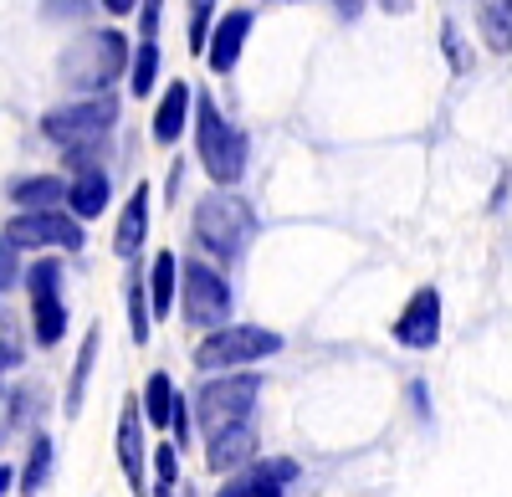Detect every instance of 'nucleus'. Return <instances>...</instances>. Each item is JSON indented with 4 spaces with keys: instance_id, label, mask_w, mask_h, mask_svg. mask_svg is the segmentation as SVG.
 Instances as JSON below:
<instances>
[{
    "instance_id": "obj_1",
    "label": "nucleus",
    "mask_w": 512,
    "mask_h": 497,
    "mask_svg": "<svg viewBox=\"0 0 512 497\" xmlns=\"http://www.w3.org/2000/svg\"><path fill=\"white\" fill-rule=\"evenodd\" d=\"M113 123H118V103H113V98H88V103L52 108L47 118H41V134H47L52 144H62L72 159L88 164V159L108 144Z\"/></svg>"
},
{
    "instance_id": "obj_2",
    "label": "nucleus",
    "mask_w": 512,
    "mask_h": 497,
    "mask_svg": "<svg viewBox=\"0 0 512 497\" xmlns=\"http://www.w3.org/2000/svg\"><path fill=\"white\" fill-rule=\"evenodd\" d=\"M251 231H256V216H251V205H246L241 195L216 190V195L195 200V241H200L216 262H236V257L246 252Z\"/></svg>"
},
{
    "instance_id": "obj_3",
    "label": "nucleus",
    "mask_w": 512,
    "mask_h": 497,
    "mask_svg": "<svg viewBox=\"0 0 512 497\" xmlns=\"http://www.w3.org/2000/svg\"><path fill=\"white\" fill-rule=\"evenodd\" d=\"M195 144H200V164L216 185H236L246 175V134L236 123L221 118V108L210 98H195Z\"/></svg>"
},
{
    "instance_id": "obj_4",
    "label": "nucleus",
    "mask_w": 512,
    "mask_h": 497,
    "mask_svg": "<svg viewBox=\"0 0 512 497\" xmlns=\"http://www.w3.org/2000/svg\"><path fill=\"white\" fill-rule=\"evenodd\" d=\"M128 62V41L118 31H88L82 41H72L62 57V77L72 82L77 93H103L108 82L123 72Z\"/></svg>"
},
{
    "instance_id": "obj_5",
    "label": "nucleus",
    "mask_w": 512,
    "mask_h": 497,
    "mask_svg": "<svg viewBox=\"0 0 512 497\" xmlns=\"http://www.w3.org/2000/svg\"><path fill=\"white\" fill-rule=\"evenodd\" d=\"M256 375H226V380H210L200 395H195V416H200V431L205 436H216L226 426H241L251 421V410H256Z\"/></svg>"
},
{
    "instance_id": "obj_6",
    "label": "nucleus",
    "mask_w": 512,
    "mask_h": 497,
    "mask_svg": "<svg viewBox=\"0 0 512 497\" xmlns=\"http://www.w3.org/2000/svg\"><path fill=\"white\" fill-rule=\"evenodd\" d=\"M277 349H282V334H272V328H216L195 349V364L200 369H241V364H256Z\"/></svg>"
},
{
    "instance_id": "obj_7",
    "label": "nucleus",
    "mask_w": 512,
    "mask_h": 497,
    "mask_svg": "<svg viewBox=\"0 0 512 497\" xmlns=\"http://www.w3.org/2000/svg\"><path fill=\"white\" fill-rule=\"evenodd\" d=\"M26 293H31V328H36V344L52 349L67 334V308H62V262H36L26 277Z\"/></svg>"
},
{
    "instance_id": "obj_8",
    "label": "nucleus",
    "mask_w": 512,
    "mask_h": 497,
    "mask_svg": "<svg viewBox=\"0 0 512 497\" xmlns=\"http://www.w3.org/2000/svg\"><path fill=\"white\" fill-rule=\"evenodd\" d=\"M180 282H185L180 293H185V318H190V328H221L226 313H231V287H226V277L210 272V267H200V262H190Z\"/></svg>"
},
{
    "instance_id": "obj_9",
    "label": "nucleus",
    "mask_w": 512,
    "mask_h": 497,
    "mask_svg": "<svg viewBox=\"0 0 512 497\" xmlns=\"http://www.w3.org/2000/svg\"><path fill=\"white\" fill-rule=\"evenodd\" d=\"M6 236L21 246V252H31V246H72L77 252L82 246V226L62 211H26L6 226Z\"/></svg>"
},
{
    "instance_id": "obj_10",
    "label": "nucleus",
    "mask_w": 512,
    "mask_h": 497,
    "mask_svg": "<svg viewBox=\"0 0 512 497\" xmlns=\"http://www.w3.org/2000/svg\"><path fill=\"white\" fill-rule=\"evenodd\" d=\"M395 339L405 349H431L441 339V293L436 287H420L410 298V308L395 318Z\"/></svg>"
},
{
    "instance_id": "obj_11",
    "label": "nucleus",
    "mask_w": 512,
    "mask_h": 497,
    "mask_svg": "<svg viewBox=\"0 0 512 497\" xmlns=\"http://www.w3.org/2000/svg\"><path fill=\"white\" fill-rule=\"evenodd\" d=\"M297 477V462H287V457H272V462H256V467H246L241 477H231L216 497H282V487Z\"/></svg>"
},
{
    "instance_id": "obj_12",
    "label": "nucleus",
    "mask_w": 512,
    "mask_h": 497,
    "mask_svg": "<svg viewBox=\"0 0 512 497\" xmlns=\"http://www.w3.org/2000/svg\"><path fill=\"white\" fill-rule=\"evenodd\" d=\"M118 467L128 477V487H144V405L123 400L118 416Z\"/></svg>"
},
{
    "instance_id": "obj_13",
    "label": "nucleus",
    "mask_w": 512,
    "mask_h": 497,
    "mask_svg": "<svg viewBox=\"0 0 512 497\" xmlns=\"http://www.w3.org/2000/svg\"><path fill=\"white\" fill-rule=\"evenodd\" d=\"M205 441H210V451H205L210 472H231V467L251 462V451H256V431H251V421H241V426H226V431L205 436Z\"/></svg>"
},
{
    "instance_id": "obj_14",
    "label": "nucleus",
    "mask_w": 512,
    "mask_h": 497,
    "mask_svg": "<svg viewBox=\"0 0 512 497\" xmlns=\"http://www.w3.org/2000/svg\"><path fill=\"white\" fill-rule=\"evenodd\" d=\"M246 31H251V11H231L221 26H216V36H210V67L216 72H231L236 67V57H241V47H246Z\"/></svg>"
},
{
    "instance_id": "obj_15",
    "label": "nucleus",
    "mask_w": 512,
    "mask_h": 497,
    "mask_svg": "<svg viewBox=\"0 0 512 497\" xmlns=\"http://www.w3.org/2000/svg\"><path fill=\"white\" fill-rule=\"evenodd\" d=\"M67 200H72V216H82V221L103 216V205H108V175L98 170V164H82L77 180L67 185Z\"/></svg>"
},
{
    "instance_id": "obj_16",
    "label": "nucleus",
    "mask_w": 512,
    "mask_h": 497,
    "mask_svg": "<svg viewBox=\"0 0 512 497\" xmlns=\"http://www.w3.org/2000/svg\"><path fill=\"white\" fill-rule=\"evenodd\" d=\"M144 226H149V185H139L134 195H128L123 221H118V231H113V252H118V257H134L139 246H144Z\"/></svg>"
},
{
    "instance_id": "obj_17",
    "label": "nucleus",
    "mask_w": 512,
    "mask_h": 497,
    "mask_svg": "<svg viewBox=\"0 0 512 497\" xmlns=\"http://www.w3.org/2000/svg\"><path fill=\"white\" fill-rule=\"evenodd\" d=\"M11 200L26 205V211H57V205L67 200V185L57 175H26L11 185Z\"/></svg>"
},
{
    "instance_id": "obj_18",
    "label": "nucleus",
    "mask_w": 512,
    "mask_h": 497,
    "mask_svg": "<svg viewBox=\"0 0 512 497\" xmlns=\"http://www.w3.org/2000/svg\"><path fill=\"white\" fill-rule=\"evenodd\" d=\"M185 113H190V88H185V82H175V88L164 93L159 113H154V139L159 144H175L180 129H185Z\"/></svg>"
},
{
    "instance_id": "obj_19",
    "label": "nucleus",
    "mask_w": 512,
    "mask_h": 497,
    "mask_svg": "<svg viewBox=\"0 0 512 497\" xmlns=\"http://www.w3.org/2000/svg\"><path fill=\"white\" fill-rule=\"evenodd\" d=\"M175 277H180L175 257L159 252V257H154V272H149V303H154V318H164V313H169V303H175V293H180Z\"/></svg>"
},
{
    "instance_id": "obj_20",
    "label": "nucleus",
    "mask_w": 512,
    "mask_h": 497,
    "mask_svg": "<svg viewBox=\"0 0 512 497\" xmlns=\"http://www.w3.org/2000/svg\"><path fill=\"white\" fill-rule=\"evenodd\" d=\"M175 385H169V375H159V369H154V375H149V385H144V416L154 421V426H169V421H175Z\"/></svg>"
},
{
    "instance_id": "obj_21",
    "label": "nucleus",
    "mask_w": 512,
    "mask_h": 497,
    "mask_svg": "<svg viewBox=\"0 0 512 497\" xmlns=\"http://www.w3.org/2000/svg\"><path fill=\"white\" fill-rule=\"evenodd\" d=\"M482 36H487L492 52H512V0H487Z\"/></svg>"
},
{
    "instance_id": "obj_22",
    "label": "nucleus",
    "mask_w": 512,
    "mask_h": 497,
    "mask_svg": "<svg viewBox=\"0 0 512 497\" xmlns=\"http://www.w3.org/2000/svg\"><path fill=\"white\" fill-rule=\"evenodd\" d=\"M93 359H98V328L82 339V354H77V369H72V385H67V416L82 410V395H88V380H93Z\"/></svg>"
},
{
    "instance_id": "obj_23",
    "label": "nucleus",
    "mask_w": 512,
    "mask_h": 497,
    "mask_svg": "<svg viewBox=\"0 0 512 497\" xmlns=\"http://www.w3.org/2000/svg\"><path fill=\"white\" fill-rule=\"evenodd\" d=\"M47 472H52V441H47V436H36V441H31V457H26V472H21L26 497H31V492H41Z\"/></svg>"
},
{
    "instance_id": "obj_24",
    "label": "nucleus",
    "mask_w": 512,
    "mask_h": 497,
    "mask_svg": "<svg viewBox=\"0 0 512 497\" xmlns=\"http://www.w3.org/2000/svg\"><path fill=\"white\" fill-rule=\"evenodd\" d=\"M128 318H134V339L139 344H149V287H144V277L134 272V277H128Z\"/></svg>"
},
{
    "instance_id": "obj_25",
    "label": "nucleus",
    "mask_w": 512,
    "mask_h": 497,
    "mask_svg": "<svg viewBox=\"0 0 512 497\" xmlns=\"http://www.w3.org/2000/svg\"><path fill=\"white\" fill-rule=\"evenodd\" d=\"M154 77H159V41H144L139 57H134V93L139 98L154 93Z\"/></svg>"
},
{
    "instance_id": "obj_26",
    "label": "nucleus",
    "mask_w": 512,
    "mask_h": 497,
    "mask_svg": "<svg viewBox=\"0 0 512 497\" xmlns=\"http://www.w3.org/2000/svg\"><path fill=\"white\" fill-rule=\"evenodd\" d=\"M210 16H216V0H190V52L210 47Z\"/></svg>"
},
{
    "instance_id": "obj_27",
    "label": "nucleus",
    "mask_w": 512,
    "mask_h": 497,
    "mask_svg": "<svg viewBox=\"0 0 512 497\" xmlns=\"http://www.w3.org/2000/svg\"><path fill=\"white\" fill-rule=\"evenodd\" d=\"M16 252H21V246H16L6 231H0V287L16 282Z\"/></svg>"
},
{
    "instance_id": "obj_28",
    "label": "nucleus",
    "mask_w": 512,
    "mask_h": 497,
    "mask_svg": "<svg viewBox=\"0 0 512 497\" xmlns=\"http://www.w3.org/2000/svg\"><path fill=\"white\" fill-rule=\"evenodd\" d=\"M88 6H93V0H47V6H41V11H47L52 21H77V16H88Z\"/></svg>"
},
{
    "instance_id": "obj_29",
    "label": "nucleus",
    "mask_w": 512,
    "mask_h": 497,
    "mask_svg": "<svg viewBox=\"0 0 512 497\" xmlns=\"http://www.w3.org/2000/svg\"><path fill=\"white\" fill-rule=\"evenodd\" d=\"M154 467H159V482L175 487V472H180V462H175V446H154Z\"/></svg>"
},
{
    "instance_id": "obj_30",
    "label": "nucleus",
    "mask_w": 512,
    "mask_h": 497,
    "mask_svg": "<svg viewBox=\"0 0 512 497\" xmlns=\"http://www.w3.org/2000/svg\"><path fill=\"white\" fill-rule=\"evenodd\" d=\"M139 21H144V41H159V0H144Z\"/></svg>"
},
{
    "instance_id": "obj_31",
    "label": "nucleus",
    "mask_w": 512,
    "mask_h": 497,
    "mask_svg": "<svg viewBox=\"0 0 512 497\" xmlns=\"http://www.w3.org/2000/svg\"><path fill=\"white\" fill-rule=\"evenodd\" d=\"M169 426L180 431V441H190V436H195V421H190V405H185V400H175V421H169Z\"/></svg>"
},
{
    "instance_id": "obj_32",
    "label": "nucleus",
    "mask_w": 512,
    "mask_h": 497,
    "mask_svg": "<svg viewBox=\"0 0 512 497\" xmlns=\"http://www.w3.org/2000/svg\"><path fill=\"white\" fill-rule=\"evenodd\" d=\"M410 400H415L420 416H431V395H425V385H410Z\"/></svg>"
},
{
    "instance_id": "obj_33",
    "label": "nucleus",
    "mask_w": 512,
    "mask_h": 497,
    "mask_svg": "<svg viewBox=\"0 0 512 497\" xmlns=\"http://www.w3.org/2000/svg\"><path fill=\"white\" fill-rule=\"evenodd\" d=\"M16 364H21V354H16L6 339H0V369H16Z\"/></svg>"
},
{
    "instance_id": "obj_34",
    "label": "nucleus",
    "mask_w": 512,
    "mask_h": 497,
    "mask_svg": "<svg viewBox=\"0 0 512 497\" xmlns=\"http://www.w3.org/2000/svg\"><path fill=\"white\" fill-rule=\"evenodd\" d=\"M103 6H108L113 16H128V11H134V6H139V0H103Z\"/></svg>"
},
{
    "instance_id": "obj_35",
    "label": "nucleus",
    "mask_w": 512,
    "mask_h": 497,
    "mask_svg": "<svg viewBox=\"0 0 512 497\" xmlns=\"http://www.w3.org/2000/svg\"><path fill=\"white\" fill-rule=\"evenodd\" d=\"M333 6H338V16H354V11H359V0H333Z\"/></svg>"
},
{
    "instance_id": "obj_36",
    "label": "nucleus",
    "mask_w": 512,
    "mask_h": 497,
    "mask_svg": "<svg viewBox=\"0 0 512 497\" xmlns=\"http://www.w3.org/2000/svg\"><path fill=\"white\" fill-rule=\"evenodd\" d=\"M11 487V467H0V492H6Z\"/></svg>"
},
{
    "instance_id": "obj_37",
    "label": "nucleus",
    "mask_w": 512,
    "mask_h": 497,
    "mask_svg": "<svg viewBox=\"0 0 512 497\" xmlns=\"http://www.w3.org/2000/svg\"><path fill=\"white\" fill-rule=\"evenodd\" d=\"M154 497H169V482H159V487H154Z\"/></svg>"
},
{
    "instance_id": "obj_38",
    "label": "nucleus",
    "mask_w": 512,
    "mask_h": 497,
    "mask_svg": "<svg viewBox=\"0 0 512 497\" xmlns=\"http://www.w3.org/2000/svg\"><path fill=\"white\" fill-rule=\"evenodd\" d=\"M0 323H6V313H0Z\"/></svg>"
},
{
    "instance_id": "obj_39",
    "label": "nucleus",
    "mask_w": 512,
    "mask_h": 497,
    "mask_svg": "<svg viewBox=\"0 0 512 497\" xmlns=\"http://www.w3.org/2000/svg\"><path fill=\"white\" fill-rule=\"evenodd\" d=\"M190 497H195V492H190Z\"/></svg>"
}]
</instances>
